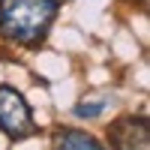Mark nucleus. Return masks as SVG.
<instances>
[{
	"label": "nucleus",
	"mask_w": 150,
	"mask_h": 150,
	"mask_svg": "<svg viewBox=\"0 0 150 150\" xmlns=\"http://www.w3.org/2000/svg\"><path fill=\"white\" fill-rule=\"evenodd\" d=\"M60 12V0H0V39L39 48Z\"/></svg>",
	"instance_id": "1"
},
{
	"label": "nucleus",
	"mask_w": 150,
	"mask_h": 150,
	"mask_svg": "<svg viewBox=\"0 0 150 150\" xmlns=\"http://www.w3.org/2000/svg\"><path fill=\"white\" fill-rule=\"evenodd\" d=\"M0 129L6 138L21 141L39 132V123L33 120V111L27 105L21 90H15L12 84H0Z\"/></svg>",
	"instance_id": "2"
},
{
	"label": "nucleus",
	"mask_w": 150,
	"mask_h": 150,
	"mask_svg": "<svg viewBox=\"0 0 150 150\" xmlns=\"http://www.w3.org/2000/svg\"><path fill=\"white\" fill-rule=\"evenodd\" d=\"M111 150H150V120L147 114H123L108 126Z\"/></svg>",
	"instance_id": "3"
},
{
	"label": "nucleus",
	"mask_w": 150,
	"mask_h": 150,
	"mask_svg": "<svg viewBox=\"0 0 150 150\" xmlns=\"http://www.w3.org/2000/svg\"><path fill=\"white\" fill-rule=\"evenodd\" d=\"M51 150H108L96 135L84 132V129H72V126H63L54 132V141H51Z\"/></svg>",
	"instance_id": "4"
},
{
	"label": "nucleus",
	"mask_w": 150,
	"mask_h": 150,
	"mask_svg": "<svg viewBox=\"0 0 150 150\" xmlns=\"http://www.w3.org/2000/svg\"><path fill=\"white\" fill-rule=\"evenodd\" d=\"M105 105H108V96H99V99H84V102H78L75 105V111L72 114L75 117H81V120H93V117H99L105 111Z\"/></svg>",
	"instance_id": "5"
},
{
	"label": "nucleus",
	"mask_w": 150,
	"mask_h": 150,
	"mask_svg": "<svg viewBox=\"0 0 150 150\" xmlns=\"http://www.w3.org/2000/svg\"><path fill=\"white\" fill-rule=\"evenodd\" d=\"M141 3H147V0H141Z\"/></svg>",
	"instance_id": "6"
}]
</instances>
